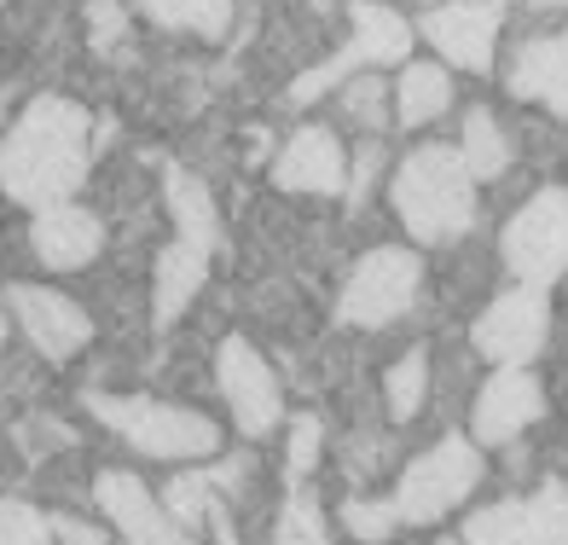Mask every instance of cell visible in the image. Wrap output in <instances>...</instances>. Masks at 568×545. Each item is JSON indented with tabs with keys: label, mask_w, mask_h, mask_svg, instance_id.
I'll return each mask as SVG.
<instances>
[{
	"label": "cell",
	"mask_w": 568,
	"mask_h": 545,
	"mask_svg": "<svg viewBox=\"0 0 568 545\" xmlns=\"http://www.w3.org/2000/svg\"><path fill=\"white\" fill-rule=\"evenodd\" d=\"M99 122L75 105V99L41 93L23 105V117L0 140V192L23 210H59L75 198V186L88 180Z\"/></svg>",
	"instance_id": "cell-1"
},
{
	"label": "cell",
	"mask_w": 568,
	"mask_h": 545,
	"mask_svg": "<svg viewBox=\"0 0 568 545\" xmlns=\"http://www.w3.org/2000/svg\"><path fill=\"white\" fill-rule=\"evenodd\" d=\"M389 203L418 244H453L476 221V174L458 145H412L389 180Z\"/></svg>",
	"instance_id": "cell-2"
},
{
	"label": "cell",
	"mask_w": 568,
	"mask_h": 545,
	"mask_svg": "<svg viewBox=\"0 0 568 545\" xmlns=\"http://www.w3.org/2000/svg\"><path fill=\"white\" fill-rule=\"evenodd\" d=\"M82 406H88L105 430H116L140 458L210 464V458L221 453L215 418H203V412H192V406H169V401H145V395H99V388H88Z\"/></svg>",
	"instance_id": "cell-3"
},
{
	"label": "cell",
	"mask_w": 568,
	"mask_h": 545,
	"mask_svg": "<svg viewBox=\"0 0 568 545\" xmlns=\"http://www.w3.org/2000/svg\"><path fill=\"white\" fill-rule=\"evenodd\" d=\"M348 23H354V36L348 47H337L325 64L314 70H302L296 82H291V105H314V99H325L331 88H348L359 70H377V64H406L412 53V41H418V30L395 12V7H383V0H354L348 7Z\"/></svg>",
	"instance_id": "cell-4"
},
{
	"label": "cell",
	"mask_w": 568,
	"mask_h": 545,
	"mask_svg": "<svg viewBox=\"0 0 568 545\" xmlns=\"http://www.w3.org/2000/svg\"><path fill=\"white\" fill-rule=\"evenodd\" d=\"M476 482H481V447L470 435H447V441H435L429 453H418L400 471L395 511H400V523H412V528L442 523L447 511H458L464 499H470Z\"/></svg>",
	"instance_id": "cell-5"
},
{
	"label": "cell",
	"mask_w": 568,
	"mask_h": 545,
	"mask_svg": "<svg viewBox=\"0 0 568 545\" xmlns=\"http://www.w3.org/2000/svg\"><path fill=\"white\" fill-rule=\"evenodd\" d=\"M505 268L516 273V284H557L568 273V192L562 186H539L523 210L505 221L499 239Z\"/></svg>",
	"instance_id": "cell-6"
},
{
	"label": "cell",
	"mask_w": 568,
	"mask_h": 545,
	"mask_svg": "<svg viewBox=\"0 0 568 545\" xmlns=\"http://www.w3.org/2000/svg\"><path fill=\"white\" fill-rule=\"evenodd\" d=\"M424 291V262L412 250H366L354 262V273L343 279V296H337V320L343 325H395L412 302Z\"/></svg>",
	"instance_id": "cell-7"
},
{
	"label": "cell",
	"mask_w": 568,
	"mask_h": 545,
	"mask_svg": "<svg viewBox=\"0 0 568 545\" xmlns=\"http://www.w3.org/2000/svg\"><path fill=\"white\" fill-rule=\"evenodd\" d=\"M464 545H568V482H539L528 499H499L464 516Z\"/></svg>",
	"instance_id": "cell-8"
},
{
	"label": "cell",
	"mask_w": 568,
	"mask_h": 545,
	"mask_svg": "<svg viewBox=\"0 0 568 545\" xmlns=\"http://www.w3.org/2000/svg\"><path fill=\"white\" fill-rule=\"evenodd\" d=\"M546 336H551V296L539 284H516V291L494 296L487 314L470 325L476 354L494 360V366H528L546 349Z\"/></svg>",
	"instance_id": "cell-9"
},
{
	"label": "cell",
	"mask_w": 568,
	"mask_h": 545,
	"mask_svg": "<svg viewBox=\"0 0 568 545\" xmlns=\"http://www.w3.org/2000/svg\"><path fill=\"white\" fill-rule=\"evenodd\" d=\"M215 377H221V395L232 406V424H239L250 441H262L278 430L284 418V395H278V377L267 366V354L250 343V336H226L221 354H215Z\"/></svg>",
	"instance_id": "cell-10"
},
{
	"label": "cell",
	"mask_w": 568,
	"mask_h": 545,
	"mask_svg": "<svg viewBox=\"0 0 568 545\" xmlns=\"http://www.w3.org/2000/svg\"><path fill=\"white\" fill-rule=\"evenodd\" d=\"M499 23H505V7L499 0H442L429 7L418 36L442 53L453 70H494V53H499Z\"/></svg>",
	"instance_id": "cell-11"
},
{
	"label": "cell",
	"mask_w": 568,
	"mask_h": 545,
	"mask_svg": "<svg viewBox=\"0 0 568 545\" xmlns=\"http://www.w3.org/2000/svg\"><path fill=\"white\" fill-rule=\"evenodd\" d=\"M7 314L18 320V331L30 336V349L41 360H53V366H64V360H75L88 343H93V320L75 307L64 291H47V284H7Z\"/></svg>",
	"instance_id": "cell-12"
},
{
	"label": "cell",
	"mask_w": 568,
	"mask_h": 545,
	"mask_svg": "<svg viewBox=\"0 0 568 545\" xmlns=\"http://www.w3.org/2000/svg\"><path fill=\"white\" fill-rule=\"evenodd\" d=\"M93 499L105 505V516L116 523V534L128 545H197V534L180 528L169 516V505L134 471H99L93 476Z\"/></svg>",
	"instance_id": "cell-13"
},
{
	"label": "cell",
	"mask_w": 568,
	"mask_h": 545,
	"mask_svg": "<svg viewBox=\"0 0 568 545\" xmlns=\"http://www.w3.org/2000/svg\"><path fill=\"white\" fill-rule=\"evenodd\" d=\"M539 412H546L539 377L528 366H499L481 383V395L470 406V441L476 447H505V441H516L528 424H539Z\"/></svg>",
	"instance_id": "cell-14"
},
{
	"label": "cell",
	"mask_w": 568,
	"mask_h": 545,
	"mask_svg": "<svg viewBox=\"0 0 568 545\" xmlns=\"http://www.w3.org/2000/svg\"><path fill=\"white\" fill-rule=\"evenodd\" d=\"M273 186L284 192H307V198H348V158L343 140L325 122L296 128L273 158Z\"/></svg>",
	"instance_id": "cell-15"
},
{
	"label": "cell",
	"mask_w": 568,
	"mask_h": 545,
	"mask_svg": "<svg viewBox=\"0 0 568 545\" xmlns=\"http://www.w3.org/2000/svg\"><path fill=\"white\" fill-rule=\"evenodd\" d=\"M99 244H105V226H99V215L82 210V203H59V210H41L30 221V250L41 255V268L75 273L99 255Z\"/></svg>",
	"instance_id": "cell-16"
},
{
	"label": "cell",
	"mask_w": 568,
	"mask_h": 545,
	"mask_svg": "<svg viewBox=\"0 0 568 545\" xmlns=\"http://www.w3.org/2000/svg\"><path fill=\"white\" fill-rule=\"evenodd\" d=\"M510 93L516 99H534L557 117H568V30L562 36H539V41H523L510 59Z\"/></svg>",
	"instance_id": "cell-17"
},
{
	"label": "cell",
	"mask_w": 568,
	"mask_h": 545,
	"mask_svg": "<svg viewBox=\"0 0 568 545\" xmlns=\"http://www.w3.org/2000/svg\"><path fill=\"white\" fill-rule=\"evenodd\" d=\"M203 279H210V250H197L186 239H174L158 250V273H151V325L169 331L180 325V314L192 307V296L203 291Z\"/></svg>",
	"instance_id": "cell-18"
},
{
	"label": "cell",
	"mask_w": 568,
	"mask_h": 545,
	"mask_svg": "<svg viewBox=\"0 0 568 545\" xmlns=\"http://www.w3.org/2000/svg\"><path fill=\"white\" fill-rule=\"evenodd\" d=\"M163 198H169V215H174V232H180V239L215 255V244H221V215H215L210 186H203L192 169L169 163V174H163Z\"/></svg>",
	"instance_id": "cell-19"
},
{
	"label": "cell",
	"mask_w": 568,
	"mask_h": 545,
	"mask_svg": "<svg viewBox=\"0 0 568 545\" xmlns=\"http://www.w3.org/2000/svg\"><path fill=\"white\" fill-rule=\"evenodd\" d=\"M453 105V75L447 64H400V82H395V117L400 128H424Z\"/></svg>",
	"instance_id": "cell-20"
},
{
	"label": "cell",
	"mask_w": 568,
	"mask_h": 545,
	"mask_svg": "<svg viewBox=\"0 0 568 545\" xmlns=\"http://www.w3.org/2000/svg\"><path fill=\"white\" fill-rule=\"evenodd\" d=\"M458 158H464V169H470L476 180H499V174L510 169V140H505V128H499L494 111H481V105H476L470 117H464Z\"/></svg>",
	"instance_id": "cell-21"
},
{
	"label": "cell",
	"mask_w": 568,
	"mask_h": 545,
	"mask_svg": "<svg viewBox=\"0 0 568 545\" xmlns=\"http://www.w3.org/2000/svg\"><path fill=\"white\" fill-rule=\"evenodd\" d=\"M140 12L163 30H192L203 41H221L232 23V0H140Z\"/></svg>",
	"instance_id": "cell-22"
},
{
	"label": "cell",
	"mask_w": 568,
	"mask_h": 545,
	"mask_svg": "<svg viewBox=\"0 0 568 545\" xmlns=\"http://www.w3.org/2000/svg\"><path fill=\"white\" fill-rule=\"evenodd\" d=\"M424 388H429V354H424V349H406L395 366H389V377H383V395H389V418H395V424L418 418Z\"/></svg>",
	"instance_id": "cell-23"
},
{
	"label": "cell",
	"mask_w": 568,
	"mask_h": 545,
	"mask_svg": "<svg viewBox=\"0 0 568 545\" xmlns=\"http://www.w3.org/2000/svg\"><path fill=\"white\" fill-rule=\"evenodd\" d=\"M163 505L180 528H203L210 523V511H215V476H203V471H186V476H174L169 493H163Z\"/></svg>",
	"instance_id": "cell-24"
},
{
	"label": "cell",
	"mask_w": 568,
	"mask_h": 545,
	"mask_svg": "<svg viewBox=\"0 0 568 545\" xmlns=\"http://www.w3.org/2000/svg\"><path fill=\"white\" fill-rule=\"evenodd\" d=\"M273 545H331V528H325V516L314 499H284L278 511V528H273Z\"/></svg>",
	"instance_id": "cell-25"
},
{
	"label": "cell",
	"mask_w": 568,
	"mask_h": 545,
	"mask_svg": "<svg viewBox=\"0 0 568 545\" xmlns=\"http://www.w3.org/2000/svg\"><path fill=\"white\" fill-rule=\"evenodd\" d=\"M53 516H41L23 499H0V545H53Z\"/></svg>",
	"instance_id": "cell-26"
},
{
	"label": "cell",
	"mask_w": 568,
	"mask_h": 545,
	"mask_svg": "<svg viewBox=\"0 0 568 545\" xmlns=\"http://www.w3.org/2000/svg\"><path fill=\"white\" fill-rule=\"evenodd\" d=\"M343 528L354 539H366V545H383L400 528V511H395V499H348L343 505Z\"/></svg>",
	"instance_id": "cell-27"
},
{
	"label": "cell",
	"mask_w": 568,
	"mask_h": 545,
	"mask_svg": "<svg viewBox=\"0 0 568 545\" xmlns=\"http://www.w3.org/2000/svg\"><path fill=\"white\" fill-rule=\"evenodd\" d=\"M320 441H325V424L314 418V412H296V424H291V447H284V471H291V482L314 476V464H320Z\"/></svg>",
	"instance_id": "cell-28"
},
{
	"label": "cell",
	"mask_w": 568,
	"mask_h": 545,
	"mask_svg": "<svg viewBox=\"0 0 568 545\" xmlns=\"http://www.w3.org/2000/svg\"><path fill=\"white\" fill-rule=\"evenodd\" d=\"M343 111L359 122V128H389V105H383V82H348L343 88Z\"/></svg>",
	"instance_id": "cell-29"
},
{
	"label": "cell",
	"mask_w": 568,
	"mask_h": 545,
	"mask_svg": "<svg viewBox=\"0 0 568 545\" xmlns=\"http://www.w3.org/2000/svg\"><path fill=\"white\" fill-rule=\"evenodd\" d=\"M122 7L116 0H93L88 7V41H93V53H111V47L122 41Z\"/></svg>",
	"instance_id": "cell-30"
},
{
	"label": "cell",
	"mask_w": 568,
	"mask_h": 545,
	"mask_svg": "<svg viewBox=\"0 0 568 545\" xmlns=\"http://www.w3.org/2000/svg\"><path fill=\"white\" fill-rule=\"evenodd\" d=\"M377 174H383V145H377V140H366V145H359V158L348 163V203L366 198Z\"/></svg>",
	"instance_id": "cell-31"
},
{
	"label": "cell",
	"mask_w": 568,
	"mask_h": 545,
	"mask_svg": "<svg viewBox=\"0 0 568 545\" xmlns=\"http://www.w3.org/2000/svg\"><path fill=\"white\" fill-rule=\"evenodd\" d=\"M53 534H59V545H111L99 528H88V523H75V516H53Z\"/></svg>",
	"instance_id": "cell-32"
},
{
	"label": "cell",
	"mask_w": 568,
	"mask_h": 545,
	"mask_svg": "<svg viewBox=\"0 0 568 545\" xmlns=\"http://www.w3.org/2000/svg\"><path fill=\"white\" fill-rule=\"evenodd\" d=\"M7 331H12V314H7V307H0V343H7Z\"/></svg>",
	"instance_id": "cell-33"
},
{
	"label": "cell",
	"mask_w": 568,
	"mask_h": 545,
	"mask_svg": "<svg viewBox=\"0 0 568 545\" xmlns=\"http://www.w3.org/2000/svg\"><path fill=\"white\" fill-rule=\"evenodd\" d=\"M528 7H557V0H528Z\"/></svg>",
	"instance_id": "cell-34"
},
{
	"label": "cell",
	"mask_w": 568,
	"mask_h": 545,
	"mask_svg": "<svg viewBox=\"0 0 568 545\" xmlns=\"http://www.w3.org/2000/svg\"><path fill=\"white\" fill-rule=\"evenodd\" d=\"M442 545H464V539H442Z\"/></svg>",
	"instance_id": "cell-35"
},
{
	"label": "cell",
	"mask_w": 568,
	"mask_h": 545,
	"mask_svg": "<svg viewBox=\"0 0 568 545\" xmlns=\"http://www.w3.org/2000/svg\"><path fill=\"white\" fill-rule=\"evenodd\" d=\"M429 7H442V0H429Z\"/></svg>",
	"instance_id": "cell-36"
},
{
	"label": "cell",
	"mask_w": 568,
	"mask_h": 545,
	"mask_svg": "<svg viewBox=\"0 0 568 545\" xmlns=\"http://www.w3.org/2000/svg\"><path fill=\"white\" fill-rule=\"evenodd\" d=\"M0 7H7V0H0Z\"/></svg>",
	"instance_id": "cell-37"
},
{
	"label": "cell",
	"mask_w": 568,
	"mask_h": 545,
	"mask_svg": "<svg viewBox=\"0 0 568 545\" xmlns=\"http://www.w3.org/2000/svg\"><path fill=\"white\" fill-rule=\"evenodd\" d=\"M499 7H505V0H499Z\"/></svg>",
	"instance_id": "cell-38"
}]
</instances>
